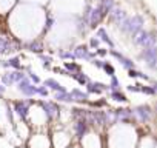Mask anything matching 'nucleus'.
Returning a JSON list of instances; mask_svg holds the SVG:
<instances>
[{"label":"nucleus","mask_w":157,"mask_h":148,"mask_svg":"<svg viewBox=\"0 0 157 148\" xmlns=\"http://www.w3.org/2000/svg\"><path fill=\"white\" fill-rule=\"evenodd\" d=\"M17 84H19V90H20L25 96H33V94H36V93H37V88H36V87H33L26 77H23V79H22L20 82H17Z\"/></svg>","instance_id":"f257e3e1"},{"label":"nucleus","mask_w":157,"mask_h":148,"mask_svg":"<svg viewBox=\"0 0 157 148\" xmlns=\"http://www.w3.org/2000/svg\"><path fill=\"white\" fill-rule=\"evenodd\" d=\"M17 79H16V71H8L2 76V84L5 87H11L13 84H16Z\"/></svg>","instance_id":"f03ea898"},{"label":"nucleus","mask_w":157,"mask_h":148,"mask_svg":"<svg viewBox=\"0 0 157 148\" xmlns=\"http://www.w3.org/2000/svg\"><path fill=\"white\" fill-rule=\"evenodd\" d=\"M90 16H91V20H90L91 26H96V25H97V23L102 20V17L105 16V13H103V11H102V8L99 6V8H97V10H94Z\"/></svg>","instance_id":"7ed1b4c3"},{"label":"nucleus","mask_w":157,"mask_h":148,"mask_svg":"<svg viewBox=\"0 0 157 148\" xmlns=\"http://www.w3.org/2000/svg\"><path fill=\"white\" fill-rule=\"evenodd\" d=\"M8 51H16V49H14L13 43H11L8 39L0 37V54H5V53H8Z\"/></svg>","instance_id":"20e7f679"},{"label":"nucleus","mask_w":157,"mask_h":148,"mask_svg":"<svg viewBox=\"0 0 157 148\" xmlns=\"http://www.w3.org/2000/svg\"><path fill=\"white\" fill-rule=\"evenodd\" d=\"M136 42H137V43H140V45L149 46V45L152 43V39H151V36H149V34H146V33H139V34L136 36Z\"/></svg>","instance_id":"39448f33"},{"label":"nucleus","mask_w":157,"mask_h":148,"mask_svg":"<svg viewBox=\"0 0 157 148\" xmlns=\"http://www.w3.org/2000/svg\"><path fill=\"white\" fill-rule=\"evenodd\" d=\"M2 66H5V68H16V69H20L22 68L20 60L17 57H13V59H8V60L2 62Z\"/></svg>","instance_id":"423d86ee"},{"label":"nucleus","mask_w":157,"mask_h":148,"mask_svg":"<svg viewBox=\"0 0 157 148\" xmlns=\"http://www.w3.org/2000/svg\"><path fill=\"white\" fill-rule=\"evenodd\" d=\"M74 57H77V59H90L91 54H88V48L86 46H78L74 51Z\"/></svg>","instance_id":"0eeeda50"},{"label":"nucleus","mask_w":157,"mask_h":148,"mask_svg":"<svg viewBox=\"0 0 157 148\" xmlns=\"http://www.w3.org/2000/svg\"><path fill=\"white\" fill-rule=\"evenodd\" d=\"M14 107H16V111H17L20 116L25 117V114H26V111H28V103H26V102H16Z\"/></svg>","instance_id":"6e6552de"},{"label":"nucleus","mask_w":157,"mask_h":148,"mask_svg":"<svg viewBox=\"0 0 157 148\" xmlns=\"http://www.w3.org/2000/svg\"><path fill=\"white\" fill-rule=\"evenodd\" d=\"M142 26V19L140 17H132L129 20V31H136Z\"/></svg>","instance_id":"1a4fd4ad"},{"label":"nucleus","mask_w":157,"mask_h":148,"mask_svg":"<svg viewBox=\"0 0 157 148\" xmlns=\"http://www.w3.org/2000/svg\"><path fill=\"white\" fill-rule=\"evenodd\" d=\"M45 87H49V88H52V90H56V91H65V88H62V85L57 84V82L52 80V79H48V80L45 82Z\"/></svg>","instance_id":"9d476101"},{"label":"nucleus","mask_w":157,"mask_h":148,"mask_svg":"<svg viewBox=\"0 0 157 148\" xmlns=\"http://www.w3.org/2000/svg\"><path fill=\"white\" fill-rule=\"evenodd\" d=\"M113 20H116L117 23H122L125 20V13L120 10H114L113 11Z\"/></svg>","instance_id":"9b49d317"},{"label":"nucleus","mask_w":157,"mask_h":148,"mask_svg":"<svg viewBox=\"0 0 157 148\" xmlns=\"http://www.w3.org/2000/svg\"><path fill=\"white\" fill-rule=\"evenodd\" d=\"M28 48H29V51H34V53H40L42 51V45L39 42H31L28 45Z\"/></svg>","instance_id":"f8f14e48"},{"label":"nucleus","mask_w":157,"mask_h":148,"mask_svg":"<svg viewBox=\"0 0 157 148\" xmlns=\"http://www.w3.org/2000/svg\"><path fill=\"white\" fill-rule=\"evenodd\" d=\"M99 36H100V37H102V39H103V40H105V42H108V43H109V45H113V43H111V40H109V39H108V36H106V33H105V31H103V29H100V31H99Z\"/></svg>","instance_id":"ddd939ff"},{"label":"nucleus","mask_w":157,"mask_h":148,"mask_svg":"<svg viewBox=\"0 0 157 148\" xmlns=\"http://www.w3.org/2000/svg\"><path fill=\"white\" fill-rule=\"evenodd\" d=\"M65 66H66V69H69V71H77L78 69V66L77 65H74V63H65Z\"/></svg>","instance_id":"4468645a"},{"label":"nucleus","mask_w":157,"mask_h":148,"mask_svg":"<svg viewBox=\"0 0 157 148\" xmlns=\"http://www.w3.org/2000/svg\"><path fill=\"white\" fill-rule=\"evenodd\" d=\"M60 57L62 59H74V54H71V53H60Z\"/></svg>","instance_id":"2eb2a0df"},{"label":"nucleus","mask_w":157,"mask_h":148,"mask_svg":"<svg viewBox=\"0 0 157 148\" xmlns=\"http://www.w3.org/2000/svg\"><path fill=\"white\" fill-rule=\"evenodd\" d=\"M37 93H39L40 96H46V94H48V90H46L45 87H40V88H37Z\"/></svg>","instance_id":"dca6fc26"},{"label":"nucleus","mask_w":157,"mask_h":148,"mask_svg":"<svg viewBox=\"0 0 157 148\" xmlns=\"http://www.w3.org/2000/svg\"><path fill=\"white\" fill-rule=\"evenodd\" d=\"M31 80H34V82L37 84V82H39V77L36 76V74H31Z\"/></svg>","instance_id":"f3484780"},{"label":"nucleus","mask_w":157,"mask_h":148,"mask_svg":"<svg viewBox=\"0 0 157 148\" xmlns=\"http://www.w3.org/2000/svg\"><path fill=\"white\" fill-rule=\"evenodd\" d=\"M91 45H93V46H97V40L93 39V40H91Z\"/></svg>","instance_id":"a211bd4d"},{"label":"nucleus","mask_w":157,"mask_h":148,"mask_svg":"<svg viewBox=\"0 0 157 148\" xmlns=\"http://www.w3.org/2000/svg\"><path fill=\"white\" fill-rule=\"evenodd\" d=\"M0 99H2V93H0Z\"/></svg>","instance_id":"6ab92c4d"}]
</instances>
